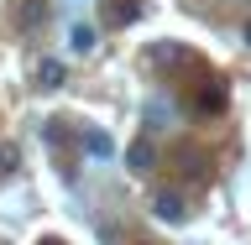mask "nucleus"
I'll list each match as a JSON object with an SVG mask.
<instances>
[{
    "mask_svg": "<svg viewBox=\"0 0 251 245\" xmlns=\"http://www.w3.org/2000/svg\"><path fill=\"white\" fill-rule=\"evenodd\" d=\"M84 152H89V156H110V152H115V141H110L105 131H84Z\"/></svg>",
    "mask_w": 251,
    "mask_h": 245,
    "instance_id": "obj_8",
    "label": "nucleus"
},
{
    "mask_svg": "<svg viewBox=\"0 0 251 245\" xmlns=\"http://www.w3.org/2000/svg\"><path fill=\"white\" fill-rule=\"evenodd\" d=\"M42 245H63V240H42Z\"/></svg>",
    "mask_w": 251,
    "mask_h": 245,
    "instance_id": "obj_11",
    "label": "nucleus"
},
{
    "mask_svg": "<svg viewBox=\"0 0 251 245\" xmlns=\"http://www.w3.org/2000/svg\"><path fill=\"white\" fill-rule=\"evenodd\" d=\"M47 11H52V0H16V31H21V37L42 31Z\"/></svg>",
    "mask_w": 251,
    "mask_h": 245,
    "instance_id": "obj_2",
    "label": "nucleus"
},
{
    "mask_svg": "<svg viewBox=\"0 0 251 245\" xmlns=\"http://www.w3.org/2000/svg\"><path fill=\"white\" fill-rule=\"evenodd\" d=\"M152 214L162 219V224H183V219H188V203H183L178 188H157V193H152Z\"/></svg>",
    "mask_w": 251,
    "mask_h": 245,
    "instance_id": "obj_1",
    "label": "nucleus"
},
{
    "mask_svg": "<svg viewBox=\"0 0 251 245\" xmlns=\"http://www.w3.org/2000/svg\"><path fill=\"white\" fill-rule=\"evenodd\" d=\"M173 125V105L168 99H152V105H147V131H168Z\"/></svg>",
    "mask_w": 251,
    "mask_h": 245,
    "instance_id": "obj_5",
    "label": "nucleus"
},
{
    "mask_svg": "<svg viewBox=\"0 0 251 245\" xmlns=\"http://www.w3.org/2000/svg\"><path fill=\"white\" fill-rule=\"evenodd\" d=\"M63 78H68V68H63L58 58H42L37 68H31V84H37V89H58Z\"/></svg>",
    "mask_w": 251,
    "mask_h": 245,
    "instance_id": "obj_3",
    "label": "nucleus"
},
{
    "mask_svg": "<svg viewBox=\"0 0 251 245\" xmlns=\"http://www.w3.org/2000/svg\"><path fill=\"white\" fill-rule=\"evenodd\" d=\"M105 21H110V26H126V21H136V0H110Z\"/></svg>",
    "mask_w": 251,
    "mask_h": 245,
    "instance_id": "obj_6",
    "label": "nucleus"
},
{
    "mask_svg": "<svg viewBox=\"0 0 251 245\" xmlns=\"http://www.w3.org/2000/svg\"><path fill=\"white\" fill-rule=\"evenodd\" d=\"M68 42H74V52H94V42H100V37H94L89 21H78V26L68 31Z\"/></svg>",
    "mask_w": 251,
    "mask_h": 245,
    "instance_id": "obj_7",
    "label": "nucleus"
},
{
    "mask_svg": "<svg viewBox=\"0 0 251 245\" xmlns=\"http://www.w3.org/2000/svg\"><path fill=\"white\" fill-rule=\"evenodd\" d=\"M147 58H152V63H178V58H183V47H173V42H157L152 52H147Z\"/></svg>",
    "mask_w": 251,
    "mask_h": 245,
    "instance_id": "obj_9",
    "label": "nucleus"
},
{
    "mask_svg": "<svg viewBox=\"0 0 251 245\" xmlns=\"http://www.w3.org/2000/svg\"><path fill=\"white\" fill-rule=\"evenodd\" d=\"M246 42H251V21H246Z\"/></svg>",
    "mask_w": 251,
    "mask_h": 245,
    "instance_id": "obj_10",
    "label": "nucleus"
},
{
    "mask_svg": "<svg viewBox=\"0 0 251 245\" xmlns=\"http://www.w3.org/2000/svg\"><path fill=\"white\" fill-rule=\"evenodd\" d=\"M126 167H131V172H152V167H157L152 141H131V152H126Z\"/></svg>",
    "mask_w": 251,
    "mask_h": 245,
    "instance_id": "obj_4",
    "label": "nucleus"
}]
</instances>
